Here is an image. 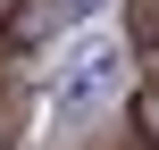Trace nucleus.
<instances>
[{
  "instance_id": "7ed1b4c3",
  "label": "nucleus",
  "mask_w": 159,
  "mask_h": 150,
  "mask_svg": "<svg viewBox=\"0 0 159 150\" xmlns=\"http://www.w3.org/2000/svg\"><path fill=\"white\" fill-rule=\"evenodd\" d=\"M134 42L159 50V0H134Z\"/></svg>"
},
{
  "instance_id": "20e7f679",
  "label": "nucleus",
  "mask_w": 159,
  "mask_h": 150,
  "mask_svg": "<svg viewBox=\"0 0 159 150\" xmlns=\"http://www.w3.org/2000/svg\"><path fill=\"white\" fill-rule=\"evenodd\" d=\"M0 150H17V142H8V134H0Z\"/></svg>"
},
{
  "instance_id": "f03ea898",
  "label": "nucleus",
  "mask_w": 159,
  "mask_h": 150,
  "mask_svg": "<svg viewBox=\"0 0 159 150\" xmlns=\"http://www.w3.org/2000/svg\"><path fill=\"white\" fill-rule=\"evenodd\" d=\"M134 125H143V142H159V67L143 75V92H134Z\"/></svg>"
},
{
  "instance_id": "f257e3e1",
  "label": "nucleus",
  "mask_w": 159,
  "mask_h": 150,
  "mask_svg": "<svg viewBox=\"0 0 159 150\" xmlns=\"http://www.w3.org/2000/svg\"><path fill=\"white\" fill-rule=\"evenodd\" d=\"M117 84H126V50H117L109 33H84V42L67 50L59 84H50V109H59V117H92L101 100H117Z\"/></svg>"
}]
</instances>
